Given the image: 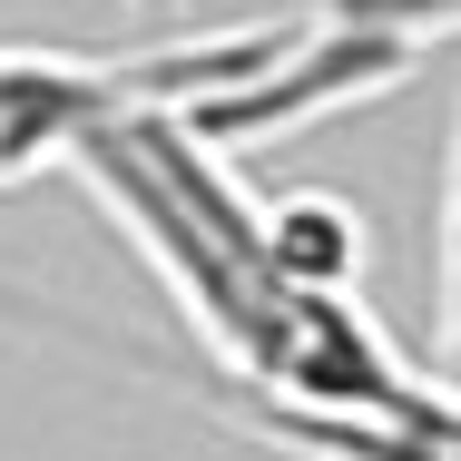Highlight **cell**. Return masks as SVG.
Here are the masks:
<instances>
[{"label": "cell", "instance_id": "cell-5", "mask_svg": "<svg viewBox=\"0 0 461 461\" xmlns=\"http://www.w3.org/2000/svg\"><path fill=\"white\" fill-rule=\"evenodd\" d=\"M128 10H177V0H128Z\"/></svg>", "mask_w": 461, "mask_h": 461}, {"label": "cell", "instance_id": "cell-1", "mask_svg": "<svg viewBox=\"0 0 461 461\" xmlns=\"http://www.w3.org/2000/svg\"><path fill=\"white\" fill-rule=\"evenodd\" d=\"M69 177L108 206V226L138 246V266L167 285L186 334L226 364L236 402L276 412H393L412 402V354L364 314V294H314L276 266L266 196L236 177V148H216L177 98L108 118Z\"/></svg>", "mask_w": 461, "mask_h": 461}, {"label": "cell", "instance_id": "cell-2", "mask_svg": "<svg viewBox=\"0 0 461 461\" xmlns=\"http://www.w3.org/2000/svg\"><path fill=\"white\" fill-rule=\"evenodd\" d=\"M285 50L276 20L256 30H206V40H167V50H0V186L69 167L108 118L158 108V98H196L256 79Z\"/></svg>", "mask_w": 461, "mask_h": 461}, {"label": "cell", "instance_id": "cell-3", "mask_svg": "<svg viewBox=\"0 0 461 461\" xmlns=\"http://www.w3.org/2000/svg\"><path fill=\"white\" fill-rule=\"evenodd\" d=\"M432 40H461V0H314V20L285 30V50L236 79V89L196 98L186 118L216 148H256V138H294L354 98H383L422 69Z\"/></svg>", "mask_w": 461, "mask_h": 461}, {"label": "cell", "instance_id": "cell-4", "mask_svg": "<svg viewBox=\"0 0 461 461\" xmlns=\"http://www.w3.org/2000/svg\"><path fill=\"white\" fill-rule=\"evenodd\" d=\"M266 236H276V266L294 285H314V294H354V276H364V216H354L344 196H324V186H285V196H266Z\"/></svg>", "mask_w": 461, "mask_h": 461}]
</instances>
